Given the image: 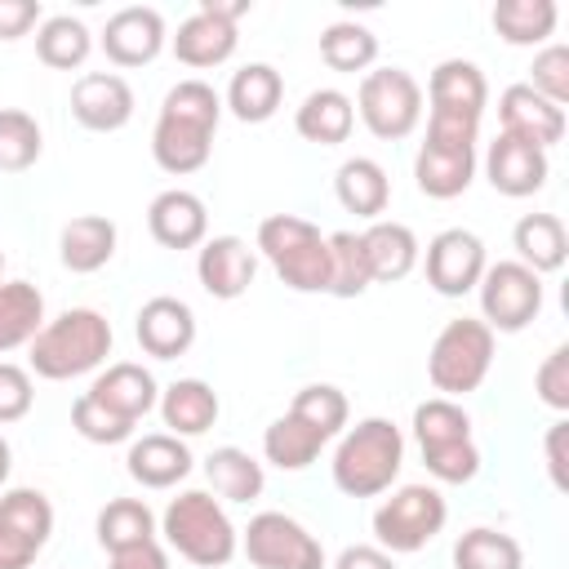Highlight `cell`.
Segmentation results:
<instances>
[{
	"mask_svg": "<svg viewBox=\"0 0 569 569\" xmlns=\"http://www.w3.org/2000/svg\"><path fill=\"white\" fill-rule=\"evenodd\" d=\"M218 120H222L218 89L204 84V80H178L164 93L160 116H156V129H151V160L164 173H173V178L204 169L209 164V151H213Z\"/></svg>",
	"mask_w": 569,
	"mask_h": 569,
	"instance_id": "cell-1",
	"label": "cell"
},
{
	"mask_svg": "<svg viewBox=\"0 0 569 569\" xmlns=\"http://www.w3.org/2000/svg\"><path fill=\"white\" fill-rule=\"evenodd\" d=\"M107 356H111V320L93 307H67L62 316L44 320V329L27 347L31 373L49 382L93 373Z\"/></svg>",
	"mask_w": 569,
	"mask_h": 569,
	"instance_id": "cell-2",
	"label": "cell"
},
{
	"mask_svg": "<svg viewBox=\"0 0 569 569\" xmlns=\"http://www.w3.org/2000/svg\"><path fill=\"white\" fill-rule=\"evenodd\" d=\"M405 467V436L391 418H360L356 427H347L338 436L333 449V485L347 498H378L396 485Z\"/></svg>",
	"mask_w": 569,
	"mask_h": 569,
	"instance_id": "cell-3",
	"label": "cell"
},
{
	"mask_svg": "<svg viewBox=\"0 0 569 569\" xmlns=\"http://www.w3.org/2000/svg\"><path fill=\"white\" fill-rule=\"evenodd\" d=\"M160 533L196 569H222L240 547V529L231 525L227 507L204 489H182L178 498H169Z\"/></svg>",
	"mask_w": 569,
	"mask_h": 569,
	"instance_id": "cell-4",
	"label": "cell"
},
{
	"mask_svg": "<svg viewBox=\"0 0 569 569\" xmlns=\"http://www.w3.org/2000/svg\"><path fill=\"white\" fill-rule=\"evenodd\" d=\"M253 249L293 293H329V236L298 213H271L258 222Z\"/></svg>",
	"mask_w": 569,
	"mask_h": 569,
	"instance_id": "cell-5",
	"label": "cell"
},
{
	"mask_svg": "<svg viewBox=\"0 0 569 569\" xmlns=\"http://www.w3.org/2000/svg\"><path fill=\"white\" fill-rule=\"evenodd\" d=\"M476 120L458 116H427V138L413 156V182L431 200H453L476 178Z\"/></svg>",
	"mask_w": 569,
	"mask_h": 569,
	"instance_id": "cell-6",
	"label": "cell"
},
{
	"mask_svg": "<svg viewBox=\"0 0 569 569\" xmlns=\"http://www.w3.org/2000/svg\"><path fill=\"white\" fill-rule=\"evenodd\" d=\"M413 440L422 449L427 471L440 485H467L480 471V449L471 440V418L458 400L431 396L413 409Z\"/></svg>",
	"mask_w": 569,
	"mask_h": 569,
	"instance_id": "cell-7",
	"label": "cell"
},
{
	"mask_svg": "<svg viewBox=\"0 0 569 569\" xmlns=\"http://www.w3.org/2000/svg\"><path fill=\"white\" fill-rule=\"evenodd\" d=\"M489 369H493V329L476 316L449 320L427 351V378L445 400L476 391L489 378Z\"/></svg>",
	"mask_w": 569,
	"mask_h": 569,
	"instance_id": "cell-8",
	"label": "cell"
},
{
	"mask_svg": "<svg viewBox=\"0 0 569 569\" xmlns=\"http://www.w3.org/2000/svg\"><path fill=\"white\" fill-rule=\"evenodd\" d=\"M356 116L365 120V129L382 142H400L418 129L422 120V84L405 71V67H373L360 76L356 89Z\"/></svg>",
	"mask_w": 569,
	"mask_h": 569,
	"instance_id": "cell-9",
	"label": "cell"
},
{
	"mask_svg": "<svg viewBox=\"0 0 569 569\" xmlns=\"http://www.w3.org/2000/svg\"><path fill=\"white\" fill-rule=\"evenodd\" d=\"M449 520V502L436 485H400L378 511H373V538L391 556L422 551Z\"/></svg>",
	"mask_w": 569,
	"mask_h": 569,
	"instance_id": "cell-10",
	"label": "cell"
},
{
	"mask_svg": "<svg viewBox=\"0 0 569 569\" xmlns=\"http://www.w3.org/2000/svg\"><path fill=\"white\" fill-rule=\"evenodd\" d=\"M476 293H480V320L493 333H520L542 311V276H533L516 258L489 262L480 284H476Z\"/></svg>",
	"mask_w": 569,
	"mask_h": 569,
	"instance_id": "cell-11",
	"label": "cell"
},
{
	"mask_svg": "<svg viewBox=\"0 0 569 569\" xmlns=\"http://www.w3.org/2000/svg\"><path fill=\"white\" fill-rule=\"evenodd\" d=\"M240 547L253 569H325L320 538L284 511H258L240 533Z\"/></svg>",
	"mask_w": 569,
	"mask_h": 569,
	"instance_id": "cell-12",
	"label": "cell"
},
{
	"mask_svg": "<svg viewBox=\"0 0 569 569\" xmlns=\"http://www.w3.org/2000/svg\"><path fill=\"white\" fill-rule=\"evenodd\" d=\"M53 533V502L40 489L0 493V569H31Z\"/></svg>",
	"mask_w": 569,
	"mask_h": 569,
	"instance_id": "cell-13",
	"label": "cell"
},
{
	"mask_svg": "<svg viewBox=\"0 0 569 569\" xmlns=\"http://www.w3.org/2000/svg\"><path fill=\"white\" fill-rule=\"evenodd\" d=\"M489 267V253H485V240L467 227H445L431 236L427 244V258H422V271H427V284L440 293V298H462L480 284Z\"/></svg>",
	"mask_w": 569,
	"mask_h": 569,
	"instance_id": "cell-14",
	"label": "cell"
},
{
	"mask_svg": "<svg viewBox=\"0 0 569 569\" xmlns=\"http://www.w3.org/2000/svg\"><path fill=\"white\" fill-rule=\"evenodd\" d=\"M169 44V31H164V18L160 9L151 4H124L107 18L102 27V53L116 62V67H147L160 58V49Z\"/></svg>",
	"mask_w": 569,
	"mask_h": 569,
	"instance_id": "cell-15",
	"label": "cell"
},
{
	"mask_svg": "<svg viewBox=\"0 0 569 569\" xmlns=\"http://www.w3.org/2000/svg\"><path fill=\"white\" fill-rule=\"evenodd\" d=\"M196 276L209 298L236 302L249 293V284L258 276V249H249V240H240V236H209L196 253Z\"/></svg>",
	"mask_w": 569,
	"mask_h": 569,
	"instance_id": "cell-16",
	"label": "cell"
},
{
	"mask_svg": "<svg viewBox=\"0 0 569 569\" xmlns=\"http://www.w3.org/2000/svg\"><path fill=\"white\" fill-rule=\"evenodd\" d=\"M71 116L93 133H116L133 120V89L116 71H84L71 84Z\"/></svg>",
	"mask_w": 569,
	"mask_h": 569,
	"instance_id": "cell-17",
	"label": "cell"
},
{
	"mask_svg": "<svg viewBox=\"0 0 569 569\" xmlns=\"http://www.w3.org/2000/svg\"><path fill=\"white\" fill-rule=\"evenodd\" d=\"M547 173H551V160L547 151L511 138V133H498L485 151V178L498 196H511V200H525L533 191L547 187Z\"/></svg>",
	"mask_w": 569,
	"mask_h": 569,
	"instance_id": "cell-18",
	"label": "cell"
},
{
	"mask_svg": "<svg viewBox=\"0 0 569 569\" xmlns=\"http://www.w3.org/2000/svg\"><path fill=\"white\" fill-rule=\"evenodd\" d=\"M133 333H138V347L156 360H178L191 351L196 342V311L182 302V298H169V293H156L138 307V320H133Z\"/></svg>",
	"mask_w": 569,
	"mask_h": 569,
	"instance_id": "cell-19",
	"label": "cell"
},
{
	"mask_svg": "<svg viewBox=\"0 0 569 569\" xmlns=\"http://www.w3.org/2000/svg\"><path fill=\"white\" fill-rule=\"evenodd\" d=\"M498 120H502V133L547 151L565 138V107L547 102L542 93H533L529 84H507L502 98H498Z\"/></svg>",
	"mask_w": 569,
	"mask_h": 569,
	"instance_id": "cell-20",
	"label": "cell"
},
{
	"mask_svg": "<svg viewBox=\"0 0 569 569\" xmlns=\"http://www.w3.org/2000/svg\"><path fill=\"white\" fill-rule=\"evenodd\" d=\"M147 231L164 249H200L209 240V209L196 191L169 187L147 204Z\"/></svg>",
	"mask_w": 569,
	"mask_h": 569,
	"instance_id": "cell-21",
	"label": "cell"
},
{
	"mask_svg": "<svg viewBox=\"0 0 569 569\" xmlns=\"http://www.w3.org/2000/svg\"><path fill=\"white\" fill-rule=\"evenodd\" d=\"M485 102H489V80H485V71L476 62H467V58L436 62V71L427 80L431 116H458V120H476L480 124Z\"/></svg>",
	"mask_w": 569,
	"mask_h": 569,
	"instance_id": "cell-22",
	"label": "cell"
},
{
	"mask_svg": "<svg viewBox=\"0 0 569 569\" xmlns=\"http://www.w3.org/2000/svg\"><path fill=\"white\" fill-rule=\"evenodd\" d=\"M89 396H93L102 409H111L116 418H124V422L138 427V418H147V413L156 409L160 387H156L151 369H142V365H133V360H116V365H107V369L93 378Z\"/></svg>",
	"mask_w": 569,
	"mask_h": 569,
	"instance_id": "cell-23",
	"label": "cell"
},
{
	"mask_svg": "<svg viewBox=\"0 0 569 569\" xmlns=\"http://www.w3.org/2000/svg\"><path fill=\"white\" fill-rule=\"evenodd\" d=\"M191 449L182 436H169V431H151V436H138L124 453V467L129 476L142 485V489H173L178 480L191 476Z\"/></svg>",
	"mask_w": 569,
	"mask_h": 569,
	"instance_id": "cell-24",
	"label": "cell"
},
{
	"mask_svg": "<svg viewBox=\"0 0 569 569\" xmlns=\"http://www.w3.org/2000/svg\"><path fill=\"white\" fill-rule=\"evenodd\" d=\"M169 44L182 67L204 71V67H222L236 53L240 36H236V22H227L209 9H196L187 22H178V36H169Z\"/></svg>",
	"mask_w": 569,
	"mask_h": 569,
	"instance_id": "cell-25",
	"label": "cell"
},
{
	"mask_svg": "<svg viewBox=\"0 0 569 569\" xmlns=\"http://www.w3.org/2000/svg\"><path fill=\"white\" fill-rule=\"evenodd\" d=\"M360 244H365V262H369V276L373 284H396L405 280L418 258H422V244L418 236L405 227V222H391V218H378L360 231Z\"/></svg>",
	"mask_w": 569,
	"mask_h": 569,
	"instance_id": "cell-26",
	"label": "cell"
},
{
	"mask_svg": "<svg viewBox=\"0 0 569 569\" xmlns=\"http://www.w3.org/2000/svg\"><path fill=\"white\" fill-rule=\"evenodd\" d=\"M333 196H338V204L347 213H356L365 222H378L387 213V204H391V178H387V169L378 160L351 156L333 173Z\"/></svg>",
	"mask_w": 569,
	"mask_h": 569,
	"instance_id": "cell-27",
	"label": "cell"
},
{
	"mask_svg": "<svg viewBox=\"0 0 569 569\" xmlns=\"http://www.w3.org/2000/svg\"><path fill=\"white\" fill-rule=\"evenodd\" d=\"M116 240H120V231H116L111 218H102V213H80V218H71V222L62 227V236H58V258H62L67 271L93 276V271H102V267L116 258Z\"/></svg>",
	"mask_w": 569,
	"mask_h": 569,
	"instance_id": "cell-28",
	"label": "cell"
},
{
	"mask_svg": "<svg viewBox=\"0 0 569 569\" xmlns=\"http://www.w3.org/2000/svg\"><path fill=\"white\" fill-rule=\"evenodd\" d=\"M156 409H160L169 436H182V440H187V436H204V431L218 422V413H222L218 391H213L204 378H178V382H169V387L160 391Z\"/></svg>",
	"mask_w": 569,
	"mask_h": 569,
	"instance_id": "cell-29",
	"label": "cell"
},
{
	"mask_svg": "<svg viewBox=\"0 0 569 569\" xmlns=\"http://www.w3.org/2000/svg\"><path fill=\"white\" fill-rule=\"evenodd\" d=\"M280 102H284V80H280V71H276L271 62H244V67L231 76L227 98H222V107H227L240 124H262V120H271V116L280 111Z\"/></svg>",
	"mask_w": 569,
	"mask_h": 569,
	"instance_id": "cell-30",
	"label": "cell"
},
{
	"mask_svg": "<svg viewBox=\"0 0 569 569\" xmlns=\"http://www.w3.org/2000/svg\"><path fill=\"white\" fill-rule=\"evenodd\" d=\"M293 129L316 147H338L356 129V107L342 89H311L293 111Z\"/></svg>",
	"mask_w": 569,
	"mask_h": 569,
	"instance_id": "cell-31",
	"label": "cell"
},
{
	"mask_svg": "<svg viewBox=\"0 0 569 569\" xmlns=\"http://www.w3.org/2000/svg\"><path fill=\"white\" fill-rule=\"evenodd\" d=\"M329 445V436L320 427H311L302 413L284 409L267 431H262V458L280 471H302L320 458V449Z\"/></svg>",
	"mask_w": 569,
	"mask_h": 569,
	"instance_id": "cell-32",
	"label": "cell"
},
{
	"mask_svg": "<svg viewBox=\"0 0 569 569\" xmlns=\"http://www.w3.org/2000/svg\"><path fill=\"white\" fill-rule=\"evenodd\" d=\"M511 244H516V262H525L533 276L560 271L569 258V231L556 213H525L511 231Z\"/></svg>",
	"mask_w": 569,
	"mask_h": 569,
	"instance_id": "cell-33",
	"label": "cell"
},
{
	"mask_svg": "<svg viewBox=\"0 0 569 569\" xmlns=\"http://www.w3.org/2000/svg\"><path fill=\"white\" fill-rule=\"evenodd\" d=\"M40 329H44V293L31 280H4L0 284V356L31 347Z\"/></svg>",
	"mask_w": 569,
	"mask_h": 569,
	"instance_id": "cell-34",
	"label": "cell"
},
{
	"mask_svg": "<svg viewBox=\"0 0 569 569\" xmlns=\"http://www.w3.org/2000/svg\"><path fill=\"white\" fill-rule=\"evenodd\" d=\"M204 476H209L213 493L227 498V502H253V498H262V485H267L262 462L249 449H240V445L213 449L204 458Z\"/></svg>",
	"mask_w": 569,
	"mask_h": 569,
	"instance_id": "cell-35",
	"label": "cell"
},
{
	"mask_svg": "<svg viewBox=\"0 0 569 569\" xmlns=\"http://www.w3.org/2000/svg\"><path fill=\"white\" fill-rule=\"evenodd\" d=\"M98 542L111 556L142 547V542H156V511L142 498H111L98 511Z\"/></svg>",
	"mask_w": 569,
	"mask_h": 569,
	"instance_id": "cell-36",
	"label": "cell"
},
{
	"mask_svg": "<svg viewBox=\"0 0 569 569\" xmlns=\"http://www.w3.org/2000/svg\"><path fill=\"white\" fill-rule=\"evenodd\" d=\"M36 53L44 67L53 71H71V67H84V58L93 53V36L80 18L71 13H53L36 27Z\"/></svg>",
	"mask_w": 569,
	"mask_h": 569,
	"instance_id": "cell-37",
	"label": "cell"
},
{
	"mask_svg": "<svg viewBox=\"0 0 569 569\" xmlns=\"http://www.w3.org/2000/svg\"><path fill=\"white\" fill-rule=\"evenodd\" d=\"M320 58L333 67V71H369L378 62V36L365 27V22H351V18H338L320 31Z\"/></svg>",
	"mask_w": 569,
	"mask_h": 569,
	"instance_id": "cell-38",
	"label": "cell"
},
{
	"mask_svg": "<svg viewBox=\"0 0 569 569\" xmlns=\"http://www.w3.org/2000/svg\"><path fill=\"white\" fill-rule=\"evenodd\" d=\"M556 0H498L493 4V31L507 44H542L556 31Z\"/></svg>",
	"mask_w": 569,
	"mask_h": 569,
	"instance_id": "cell-39",
	"label": "cell"
},
{
	"mask_svg": "<svg viewBox=\"0 0 569 569\" xmlns=\"http://www.w3.org/2000/svg\"><path fill=\"white\" fill-rule=\"evenodd\" d=\"M453 569H525V551L511 533L476 525L453 542Z\"/></svg>",
	"mask_w": 569,
	"mask_h": 569,
	"instance_id": "cell-40",
	"label": "cell"
},
{
	"mask_svg": "<svg viewBox=\"0 0 569 569\" xmlns=\"http://www.w3.org/2000/svg\"><path fill=\"white\" fill-rule=\"evenodd\" d=\"M44 133L31 111L22 107H0V173H22L40 160Z\"/></svg>",
	"mask_w": 569,
	"mask_h": 569,
	"instance_id": "cell-41",
	"label": "cell"
},
{
	"mask_svg": "<svg viewBox=\"0 0 569 569\" xmlns=\"http://www.w3.org/2000/svg\"><path fill=\"white\" fill-rule=\"evenodd\" d=\"M373 284L360 231H333L329 236V293L333 298H360Z\"/></svg>",
	"mask_w": 569,
	"mask_h": 569,
	"instance_id": "cell-42",
	"label": "cell"
},
{
	"mask_svg": "<svg viewBox=\"0 0 569 569\" xmlns=\"http://www.w3.org/2000/svg\"><path fill=\"white\" fill-rule=\"evenodd\" d=\"M289 409L302 413L311 427H320L329 440H338V436L347 431V418H351V405H347V396H342L333 382H311V387H302V391L289 400Z\"/></svg>",
	"mask_w": 569,
	"mask_h": 569,
	"instance_id": "cell-43",
	"label": "cell"
},
{
	"mask_svg": "<svg viewBox=\"0 0 569 569\" xmlns=\"http://www.w3.org/2000/svg\"><path fill=\"white\" fill-rule=\"evenodd\" d=\"M71 427H76V436H84L89 445H124V440H133V422H124V418H116L111 409H102L89 391L76 396V405H71Z\"/></svg>",
	"mask_w": 569,
	"mask_h": 569,
	"instance_id": "cell-44",
	"label": "cell"
},
{
	"mask_svg": "<svg viewBox=\"0 0 569 569\" xmlns=\"http://www.w3.org/2000/svg\"><path fill=\"white\" fill-rule=\"evenodd\" d=\"M529 71H533V80H529L533 93H542L556 107L569 102V49L565 44H542L533 53V67Z\"/></svg>",
	"mask_w": 569,
	"mask_h": 569,
	"instance_id": "cell-45",
	"label": "cell"
},
{
	"mask_svg": "<svg viewBox=\"0 0 569 569\" xmlns=\"http://www.w3.org/2000/svg\"><path fill=\"white\" fill-rule=\"evenodd\" d=\"M36 405V387H31V369L0 360V427L27 418Z\"/></svg>",
	"mask_w": 569,
	"mask_h": 569,
	"instance_id": "cell-46",
	"label": "cell"
},
{
	"mask_svg": "<svg viewBox=\"0 0 569 569\" xmlns=\"http://www.w3.org/2000/svg\"><path fill=\"white\" fill-rule=\"evenodd\" d=\"M533 391H538V400H542L547 409H556V413L569 409V347H556V351L538 365Z\"/></svg>",
	"mask_w": 569,
	"mask_h": 569,
	"instance_id": "cell-47",
	"label": "cell"
},
{
	"mask_svg": "<svg viewBox=\"0 0 569 569\" xmlns=\"http://www.w3.org/2000/svg\"><path fill=\"white\" fill-rule=\"evenodd\" d=\"M40 22V0H0V40H22Z\"/></svg>",
	"mask_w": 569,
	"mask_h": 569,
	"instance_id": "cell-48",
	"label": "cell"
},
{
	"mask_svg": "<svg viewBox=\"0 0 569 569\" xmlns=\"http://www.w3.org/2000/svg\"><path fill=\"white\" fill-rule=\"evenodd\" d=\"M333 569H396V556L382 551L378 542H356V547H342Z\"/></svg>",
	"mask_w": 569,
	"mask_h": 569,
	"instance_id": "cell-49",
	"label": "cell"
},
{
	"mask_svg": "<svg viewBox=\"0 0 569 569\" xmlns=\"http://www.w3.org/2000/svg\"><path fill=\"white\" fill-rule=\"evenodd\" d=\"M111 569H169V556H164L160 542H142V547L116 551L111 556Z\"/></svg>",
	"mask_w": 569,
	"mask_h": 569,
	"instance_id": "cell-50",
	"label": "cell"
},
{
	"mask_svg": "<svg viewBox=\"0 0 569 569\" xmlns=\"http://www.w3.org/2000/svg\"><path fill=\"white\" fill-rule=\"evenodd\" d=\"M565 431H569V422H551V431H547V471H551L556 489L569 485L565 480Z\"/></svg>",
	"mask_w": 569,
	"mask_h": 569,
	"instance_id": "cell-51",
	"label": "cell"
},
{
	"mask_svg": "<svg viewBox=\"0 0 569 569\" xmlns=\"http://www.w3.org/2000/svg\"><path fill=\"white\" fill-rule=\"evenodd\" d=\"M200 9H209V13L227 18V22H236L240 13H249V0H200Z\"/></svg>",
	"mask_w": 569,
	"mask_h": 569,
	"instance_id": "cell-52",
	"label": "cell"
},
{
	"mask_svg": "<svg viewBox=\"0 0 569 569\" xmlns=\"http://www.w3.org/2000/svg\"><path fill=\"white\" fill-rule=\"evenodd\" d=\"M9 467H13V449H9V440L0 436V489H4V480H9Z\"/></svg>",
	"mask_w": 569,
	"mask_h": 569,
	"instance_id": "cell-53",
	"label": "cell"
},
{
	"mask_svg": "<svg viewBox=\"0 0 569 569\" xmlns=\"http://www.w3.org/2000/svg\"><path fill=\"white\" fill-rule=\"evenodd\" d=\"M0 284H4V253H0Z\"/></svg>",
	"mask_w": 569,
	"mask_h": 569,
	"instance_id": "cell-54",
	"label": "cell"
}]
</instances>
